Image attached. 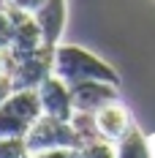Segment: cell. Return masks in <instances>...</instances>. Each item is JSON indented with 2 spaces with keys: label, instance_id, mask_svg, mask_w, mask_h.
Returning <instances> with one entry per match:
<instances>
[{
  "label": "cell",
  "instance_id": "5bb4252c",
  "mask_svg": "<svg viewBox=\"0 0 155 158\" xmlns=\"http://www.w3.org/2000/svg\"><path fill=\"white\" fill-rule=\"evenodd\" d=\"M8 74V55L0 49V77H6Z\"/></svg>",
  "mask_w": 155,
  "mask_h": 158
},
{
  "label": "cell",
  "instance_id": "ba28073f",
  "mask_svg": "<svg viewBox=\"0 0 155 158\" xmlns=\"http://www.w3.org/2000/svg\"><path fill=\"white\" fill-rule=\"evenodd\" d=\"M120 158H150L147 153V144L141 139L139 134L131 128V134L123 136V147H120Z\"/></svg>",
  "mask_w": 155,
  "mask_h": 158
},
{
  "label": "cell",
  "instance_id": "52a82bcc",
  "mask_svg": "<svg viewBox=\"0 0 155 158\" xmlns=\"http://www.w3.org/2000/svg\"><path fill=\"white\" fill-rule=\"evenodd\" d=\"M33 16H35V22L41 25L47 44L52 47V44L60 38L63 27H65V0H44V6H41Z\"/></svg>",
  "mask_w": 155,
  "mask_h": 158
},
{
  "label": "cell",
  "instance_id": "7c38bea8",
  "mask_svg": "<svg viewBox=\"0 0 155 158\" xmlns=\"http://www.w3.org/2000/svg\"><path fill=\"white\" fill-rule=\"evenodd\" d=\"M30 158H79V153L74 147H57V150H47V153H38Z\"/></svg>",
  "mask_w": 155,
  "mask_h": 158
},
{
  "label": "cell",
  "instance_id": "9c48e42d",
  "mask_svg": "<svg viewBox=\"0 0 155 158\" xmlns=\"http://www.w3.org/2000/svg\"><path fill=\"white\" fill-rule=\"evenodd\" d=\"M14 30H16V22L11 8H0V49H11Z\"/></svg>",
  "mask_w": 155,
  "mask_h": 158
},
{
  "label": "cell",
  "instance_id": "277c9868",
  "mask_svg": "<svg viewBox=\"0 0 155 158\" xmlns=\"http://www.w3.org/2000/svg\"><path fill=\"white\" fill-rule=\"evenodd\" d=\"M38 95H41V109H44V114L60 117V120H68L71 117L74 98H71V90L65 87V82L60 77L44 79L41 87H38Z\"/></svg>",
  "mask_w": 155,
  "mask_h": 158
},
{
  "label": "cell",
  "instance_id": "7a4b0ae2",
  "mask_svg": "<svg viewBox=\"0 0 155 158\" xmlns=\"http://www.w3.org/2000/svg\"><path fill=\"white\" fill-rule=\"evenodd\" d=\"M38 114H44L38 90H14L0 104V139H22Z\"/></svg>",
  "mask_w": 155,
  "mask_h": 158
},
{
  "label": "cell",
  "instance_id": "8992f818",
  "mask_svg": "<svg viewBox=\"0 0 155 158\" xmlns=\"http://www.w3.org/2000/svg\"><path fill=\"white\" fill-rule=\"evenodd\" d=\"M95 126L101 131V139H123L131 134V114L112 101L95 112Z\"/></svg>",
  "mask_w": 155,
  "mask_h": 158
},
{
  "label": "cell",
  "instance_id": "5b68a950",
  "mask_svg": "<svg viewBox=\"0 0 155 158\" xmlns=\"http://www.w3.org/2000/svg\"><path fill=\"white\" fill-rule=\"evenodd\" d=\"M71 98H74V109L95 114L101 106L114 101V85L112 82H98V79L82 82V85L71 87Z\"/></svg>",
  "mask_w": 155,
  "mask_h": 158
},
{
  "label": "cell",
  "instance_id": "8fae6325",
  "mask_svg": "<svg viewBox=\"0 0 155 158\" xmlns=\"http://www.w3.org/2000/svg\"><path fill=\"white\" fill-rule=\"evenodd\" d=\"M8 6L16 11H25V14H35L44 6V0H8Z\"/></svg>",
  "mask_w": 155,
  "mask_h": 158
},
{
  "label": "cell",
  "instance_id": "4fadbf2b",
  "mask_svg": "<svg viewBox=\"0 0 155 158\" xmlns=\"http://www.w3.org/2000/svg\"><path fill=\"white\" fill-rule=\"evenodd\" d=\"M11 93H14V85H11V77L6 74V77H0V104H3Z\"/></svg>",
  "mask_w": 155,
  "mask_h": 158
},
{
  "label": "cell",
  "instance_id": "30bf717a",
  "mask_svg": "<svg viewBox=\"0 0 155 158\" xmlns=\"http://www.w3.org/2000/svg\"><path fill=\"white\" fill-rule=\"evenodd\" d=\"M79 158H117V150L109 144V139L106 142H90V144H84L82 147V153H79Z\"/></svg>",
  "mask_w": 155,
  "mask_h": 158
},
{
  "label": "cell",
  "instance_id": "6da1fadb",
  "mask_svg": "<svg viewBox=\"0 0 155 158\" xmlns=\"http://www.w3.org/2000/svg\"><path fill=\"white\" fill-rule=\"evenodd\" d=\"M55 74L68 85H82V82H112L117 85V74L109 68L106 63H101L93 52L79 47H57L55 49Z\"/></svg>",
  "mask_w": 155,
  "mask_h": 158
},
{
  "label": "cell",
  "instance_id": "3957f363",
  "mask_svg": "<svg viewBox=\"0 0 155 158\" xmlns=\"http://www.w3.org/2000/svg\"><path fill=\"white\" fill-rule=\"evenodd\" d=\"M25 147H27V156H38L57 147H84V142L71 123L52 114H41L25 134Z\"/></svg>",
  "mask_w": 155,
  "mask_h": 158
}]
</instances>
